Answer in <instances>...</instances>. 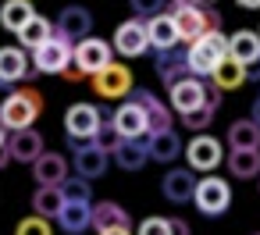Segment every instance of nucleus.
<instances>
[{"mask_svg": "<svg viewBox=\"0 0 260 235\" xmlns=\"http://www.w3.org/2000/svg\"><path fill=\"white\" fill-rule=\"evenodd\" d=\"M96 235H132V228H107V231H96Z\"/></svg>", "mask_w": 260, "mask_h": 235, "instance_id": "37998d69", "label": "nucleus"}, {"mask_svg": "<svg viewBox=\"0 0 260 235\" xmlns=\"http://www.w3.org/2000/svg\"><path fill=\"white\" fill-rule=\"evenodd\" d=\"M128 8H132V15L136 18H153V15H160V11H168V0H128Z\"/></svg>", "mask_w": 260, "mask_h": 235, "instance_id": "c9c22d12", "label": "nucleus"}, {"mask_svg": "<svg viewBox=\"0 0 260 235\" xmlns=\"http://www.w3.org/2000/svg\"><path fill=\"white\" fill-rule=\"evenodd\" d=\"M89 32H93V15H89L86 8L72 4V8H64V11L57 15V36H64L68 43H79V40H86Z\"/></svg>", "mask_w": 260, "mask_h": 235, "instance_id": "a211bd4d", "label": "nucleus"}, {"mask_svg": "<svg viewBox=\"0 0 260 235\" xmlns=\"http://www.w3.org/2000/svg\"><path fill=\"white\" fill-rule=\"evenodd\" d=\"M239 8H246V11H260V0H235Z\"/></svg>", "mask_w": 260, "mask_h": 235, "instance_id": "79ce46f5", "label": "nucleus"}, {"mask_svg": "<svg viewBox=\"0 0 260 235\" xmlns=\"http://www.w3.org/2000/svg\"><path fill=\"white\" fill-rule=\"evenodd\" d=\"M249 118H253V121L260 125V96H256V104H253V114H249Z\"/></svg>", "mask_w": 260, "mask_h": 235, "instance_id": "c03bdc74", "label": "nucleus"}, {"mask_svg": "<svg viewBox=\"0 0 260 235\" xmlns=\"http://www.w3.org/2000/svg\"><path fill=\"white\" fill-rule=\"evenodd\" d=\"M228 150H260V125L253 118H239L228 125Z\"/></svg>", "mask_w": 260, "mask_h": 235, "instance_id": "c85d7f7f", "label": "nucleus"}, {"mask_svg": "<svg viewBox=\"0 0 260 235\" xmlns=\"http://www.w3.org/2000/svg\"><path fill=\"white\" fill-rule=\"evenodd\" d=\"M89 86H93V93L104 96V100H125V96L136 89V79H132V68H128V64L111 61V64H104L100 72L89 75Z\"/></svg>", "mask_w": 260, "mask_h": 235, "instance_id": "20e7f679", "label": "nucleus"}, {"mask_svg": "<svg viewBox=\"0 0 260 235\" xmlns=\"http://www.w3.org/2000/svg\"><path fill=\"white\" fill-rule=\"evenodd\" d=\"M168 235H192V228L182 217H168Z\"/></svg>", "mask_w": 260, "mask_h": 235, "instance_id": "58836bf2", "label": "nucleus"}, {"mask_svg": "<svg viewBox=\"0 0 260 235\" xmlns=\"http://www.w3.org/2000/svg\"><path fill=\"white\" fill-rule=\"evenodd\" d=\"M15 36H18V47L32 54V50H36L40 43H47V40L54 36V25H50L47 18H40V15H32V18H29V22H25V25H22V29H18Z\"/></svg>", "mask_w": 260, "mask_h": 235, "instance_id": "c756f323", "label": "nucleus"}, {"mask_svg": "<svg viewBox=\"0 0 260 235\" xmlns=\"http://www.w3.org/2000/svg\"><path fill=\"white\" fill-rule=\"evenodd\" d=\"M43 114V93L36 86H22V89H11L0 104V125L8 132L15 128H29L36 125V118Z\"/></svg>", "mask_w": 260, "mask_h": 235, "instance_id": "f257e3e1", "label": "nucleus"}, {"mask_svg": "<svg viewBox=\"0 0 260 235\" xmlns=\"http://www.w3.org/2000/svg\"><path fill=\"white\" fill-rule=\"evenodd\" d=\"M32 178L40 182V185H61L64 178H68V160L61 157V153H40L36 160H32Z\"/></svg>", "mask_w": 260, "mask_h": 235, "instance_id": "5701e85b", "label": "nucleus"}, {"mask_svg": "<svg viewBox=\"0 0 260 235\" xmlns=\"http://www.w3.org/2000/svg\"><path fill=\"white\" fill-rule=\"evenodd\" d=\"M100 121H104V114H100L96 104H72L64 111V132L75 136V139H93Z\"/></svg>", "mask_w": 260, "mask_h": 235, "instance_id": "f8f14e48", "label": "nucleus"}, {"mask_svg": "<svg viewBox=\"0 0 260 235\" xmlns=\"http://www.w3.org/2000/svg\"><path fill=\"white\" fill-rule=\"evenodd\" d=\"M207 93H210L207 79H200V75H185V79H178V82L168 89V104H171L175 114H185V111L200 107V104L207 100Z\"/></svg>", "mask_w": 260, "mask_h": 235, "instance_id": "9d476101", "label": "nucleus"}, {"mask_svg": "<svg viewBox=\"0 0 260 235\" xmlns=\"http://www.w3.org/2000/svg\"><path fill=\"white\" fill-rule=\"evenodd\" d=\"M146 153H150V160H157V164H171L175 157H182V139H178V132H175V128H157V132H150V136H146Z\"/></svg>", "mask_w": 260, "mask_h": 235, "instance_id": "aec40b11", "label": "nucleus"}, {"mask_svg": "<svg viewBox=\"0 0 260 235\" xmlns=\"http://www.w3.org/2000/svg\"><path fill=\"white\" fill-rule=\"evenodd\" d=\"M253 235H260V231H253Z\"/></svg>", "mask_w": 260, "mask_h": 235, "instance_id": "09e8293b", "label": "nucleus"}, {"mask_svg": "<svg viewBox=\"0 0 260 235\" xmlns=\"http://www.w3.org/2000/svg\"><path fill=\"white\" fill-rule=\"evenodd\" d=\"M72 47H75V43H68L64 36L54 32L47 43H40V47L32 50V68H36L40 75H61V68L72 64Z\"/></svg>", "mask_w": 260, "mask_h": 235, "instance_id": "6e6552de", "label": "nucleus"}, {"mask_svg": "<svg viewBox=\"0 0 260 235\" xmlns=\"http://www.w3.org/2000/svg\"><path fill=\"white\" fill-rule=\"evenodd\" d=\"M132 235H168V217H146L136 224Z\"/></svg>", "mask_w": 260, "mask_h": 235, "instance_id": "e433bc0d", "label": "nucleus"}, {"mask_svg": "<svg viewBox=\"0 0 260 235\" xmlns=\"http://www.w3.org/2000/svg\"><path fill=\"white\" fill-rule=\"evenodd\" d=\"M61 79H64V82H82V79H86V72H82V68L72 61L68 68H61Z\"/></svg>", "mask_w": 260, "mask_h": 235, "instance_id": "4c0bfd02", "label": "nucleus"}, {"mask_svg": "<svg viewBox=\"0 0 260 235\" xmlns=\"http://www.w3.org/2000/svg\"><path fill=\"white\" fill-rule=\"evenodd\" d=\"M207 4H217V0H207Z\"/></svg>", "mask_w": 260, "mask_h": 235, "instance_id": "de8ad7c7", "label": "nucleus"}, {"mask_svg": "<svg viewBox=\"0 0 260 235\" xmlns=\"http://www.w3.org/2000/svg\"><path fill=\"white\" fill-rule=\"evenodd\" d=\"M171 22H175V29H178V40H182V43H192V40H200L203 32L221 29V11H217L214 4H175Z\"/></svg>", "mask_w": 260, "mask_h": 235, "instance_id": "f03ea898", "label": "nucleus"}, {"mask_svg": "<svg viewBox=\"0 0 260 235\" xmlns=\"http://www.w3.org/2000/svg\"><path fill=\"white\" fill-rule=\"evenodd\" d=\"M89 228H96V231H107V228H132V221H128V210H125L121 203L100 199V203L89 207Z\"/></svg>", "mask_w": 260, "mask_h": 235, "instance_id": "412c9836", "label": "nucleus"}, {"mask_svg": "<svg viewBox=\"0 0 260 235\" xmlns=\"http://www.w3.org/2000/svg\"><path fill=\"white\" fill-rule=\"evenodd\" d=\"M68 150H72V164H75V175H82V178H100L104 171H107V164H111V153L107 150H100L93 139H75V136H68Z\"/></svg>", "mask_w": 260, "mask_h": 235, "instance_id": "423d86ee", "label": "nucleus"}, {"mask_svg": "<svg viewBox=\"0 0 260 235\" xmlns=\"http://www.w3.org/2000/svg\"><path fill=\"white\" fill-rule=\"evenodd\" d=\"M111 157H114V164H118L121 171H139V167H146V160H150L146 139H121V143L111 150Z\"/></svg>", "mask_w": 260, "mask_h": 235, "instance_id": "a878e982", "label": "nucleus"}, {"mask_svg": "<svg viewBox=\"0 0 260 235\" xmlns=\"http://www.w3.org/2000/svg\"><path fill=\"white\" fill-rule=\"evenodd\" d=\"M182 157H185V164L192 167V171H214L221 160H224V146H221V139H214V136H207V132H196L185 146H182Z\"/></svg>", "mask_w": 260, "mask_h": 235, "instance_id": "0eeeda50", "label": "nucleus"}, {"mask_svg": "<svg viewBox=\"0 0 260 235\" xmlns=\"http://www.w3.org/2000/svg\"><path fill=\"white\" fill-rule=\"evenodd\" d=\"M153 72H157V79L164 82V89H171L178 79L192 75L189 64H185V50H182V43H178V47H168V50H153Z\"/></svg>", "mask_w": 260, "mask_h": 235, "instance_id": "ddd939ff", "label": "nucleus"}, {"mask_svg": "<svg viewBox=\"0 0 260 235\" xmlns=\"http://www.w3.org/2000/svg\"><path fill=\"white\" fill-rule=\"evenodd\" d=\"M228 57H235L239 64H253L260 57V32L253 29H239L228 36Z\"/></svg>", "mask_w": 260, "mask_h": 235, "instance_id": "bb28decb", "label": "nucleus"}, {"mask_svg": "<svg viewBox=\"0 0 260 235\" xmlns=\"http://www.w3.org/2000/svg\"><path fill=\"white\" fill-rule=\"evenodd\" d=\"M8 153L15 164H32L40 153H43V136L29 125V128H15L8 136Z\"/></svg>", "mask_w": 260, "mask_h": 235, "instance_id": "f3484780", "label": "nucleus"}, {"mask_svg": "<svg viewBox=\"0 0 260 235\" xmlns=\"http://www.w3.org/2000/svg\"><path fill=\"white\" fill-rule=\"evenodd\" d=\"M61 196H64V199H86V203H93L89 178H82V175H68V178L61 182Z\"/></svg>", "mask_w": 260, "mask_h": 235, "instance_id": "72a5a7b5", "label": "nucleus"}, {"mask_svg": "<svg viewBox=\"0 0 260 235\" xmlns=\"http://www.w3.org/2000/svg\"><path fill=\"white\" fill-rule=\"evenodd\" d=\"M8 164H15V160H11V153H8V143H0V171H4Z\"/></svg>", "mask_w": 260, "mask_h": 235, "instance_id": "a19ab883", "label": "nucleus"}, {"mask_svg": "<svg viewBox=\"0 0 260 235\" xmlns=\"http://www.w3.org/2000/svg\"><path fill=\"white\" fill-rule=\"evenodd\" d=\"M114 50L121 57H143L150 54V36H146V22L143 18H128L114 29Z\"/></svg>", "mask_w": 260, "mask_h": 235, "instance_id": "9b49d317", "label": "nucleus"}, {"mask_svg": "<svg viewBox=\"0 0 260 235\" xmlns=\"http://www.w3.org/2000/svg\"><path fill=\"white\" fill-rule=\"evenodd\" d=\"M192 189H196V171L192 167H168L164 178H160V192L168 203H189L192 199Z\"/></svg>", "mask_w": 260, "mask_h": 235, "instance_id": "dca6fc26", "label": "nucleus"}, {"mask_svg": "<svg viewBox=\"0 0 260 235\" xmlns=\"http://www.w3.org/2000/svg\"><path fill=\"white\" fill-rule=\"evenodd\" d=\"M224 54H228V36H224L221 29H210V32H203L200 40L185 43V64H189V72L200 75V79H210V72L217 68V61H221Z\"/></svg>", "mask_w": 260, "mask_h": 235, "instance_id": "7ed1b4c3", "label": "nucleus"}, {"mask_svg": "<svg viewBox=\"0 0 260 235\" xmlns=\"http://www.w3.org/2000/svg\"><path fill=\"white\" fill-rule=\"evenodd\" d=\"M15 235H54V231H50V217H43V214H29V217L18 221Z\"/></svg>", "mask_w": 260, "mask_h": 235, "instance_id": "f704fd0d", "label": "nucleus"}, {"mask_svg": "<svg viewBox=\"0 0 260 235\" xmlns=\"http://www.w3.org/2000/svg\"><path fill=\"white\" fill-rule=\"evenodd\" d=\"M72 61H75L86 75H93V72H100L104 64L114 61V47H111L107 40H96V36L89 32L86 40H79V43L72 47Z\"/></svg>", "mask_w": 260, "mask_h": 235, "instance_id": "1a4fd4ad", "label": "nucleus"}, {"mask_svg": "<svg viewBox=\"0 0 260 235\" xmlns=\"http://www.w3.org/2000/svg\"><path fill=\"white\" fill-rule=\"evenodd\" d=\"M146 36H150V50H168V47H178L182 43L171 15H164V11L153 15V18H146Z\"/></svg>", "mask_w": 260, "mask_h": 235, "instance_id": "393cba45", "label": "nucleus"}, {"mask_svg": "<svg viewBox=\"0 0 260 235\" xmlns=\"http://www.w3.org/2000/svg\"><path fill=\"white\" fill-rule=\"evenodd\" d=\"M32 15H36L32 0H4V4H0V25L8 32H18Z\"/></svg>", "mask_w": 260, "mask_h": 235, "instance_id": "7c9ffc66", "label": "nucleus"}, {"mask_svg": "<svg viewBox=\"0 0 260 235\" xmlns=\"http://www.w3.org/2000/svg\"><path fill=\"white\" fill-rule=\"evenodd\" d=\"M89 207H93V203H86V199H64L54 221L61 224V231H68V235H82V231L89 228Z\"/></svg>", "mask_w": 260, "mask_h": 235, "instance_id": "b1692460", "label": "nucleus"}, {"mask_svg": "<svg viewBox=\"0 0 260 235\" xmlns=\"http://www.w3.org/2000/svg\"><path fill=\"white\" fill-rule=\"evenodd\" d=\"M210 82H214L221 93H228V89H239V86L246 82V64H239L235 57H228V54H224V57L217 61V68L210 72Z\"/></svg>", "mask_w": 260, "mask_h": 235, "instance_id": "cd10ccee", "label": "nucleus"}, {"mask_svg": "<svg viewBox=\"0 0 260 235\" xmlns=\"http://www.w3.org/2000/svg\"><path fill=\"white\" fill-rule=\"evenodd\" d=\"M36 75L40 72L32 68V61L22 47H0V82L15 86V82H25V79H36Z\"/></svg>", "mask_w": 260, "mask_h": 235, "instance_id": "2eb2a0df", "label": "nucleus"}, {"mask_svg": "<svg viewBox=\"0 0 260 235\" xmlns=\"http://www.w3.org/2000/svg\"><path fill=\"white\" fill-rule=\"evenodd\" d=\"M171 4H207V0H171Z\"/></svg>", "mask_w": 260, "mask_h": 235, "instance_id": "a18cd8bd", "label": "nucleus"}, {"mask_svg": "<svg viewBox=\"0 0 260 235\" xmlns=\"http://www.w3.org/2000/svg\"><path fill=\"white\" fill-rule=\"evenodd\" d=\"M0 143H8V128L4 125H0Z\"/></svg>", "mask_w": 260, "mask_h": 235, "instance_id": "49530a36", "label": "nucleus"}, {"mask_svg": "<svg viewBox=\"0 0 260 235\" xmlns=\"http://www.w3.org/2000/svg\"><path fill=\"white\" fill-rule=\"evenodd\" d=\"M217 107H221V89H217V86H210L207 100H203L200 107H192V111L178 114V121H182V128H189V132H207V128H210V121H214V114H217Z\"/></svg>", "mask_w": 260, "mask_h": 235, "instance_id": "4be33fe9", "label": "nucleus"}, {"mask_svg": "<svg viewBox=\"0 0 260 235\" xmlns=\"http://www.w3.org/2000/svg\"><path fill=\"white\" fill-rule=\"evenodd\" d=\"M111 121H114V128L121 132V139H146V136H150V125H146L143 107H139L136 100H128V96L118 104V111L111 114Z\"/></svg>", "mask_w": 260, "mask_h": 235, "instance_id": "4468645a", "label": "nucleus"}, {"mask_svg": "<svg viewBox=\"0 0 260 235\" xmlns=\"http://www.w3.org/2000/svg\"><path fill=\"white\" fill-rule=\"evenodd\" d=\"M228 171L235 178H256L260 175V150H232L228 153Z\"/></svg>", "mask_w": 260, "mask_h": 235, "instance_id": "2f4dec72", "label": "nucleus"}, {"mask_svg": "<svg viewBox=\"0 0 260 235\" xmlns=\"http://www.w3.org/2000/svg\"><path fill=\"white\" fill-rule=\"evenodd\" d=\"M128 100H136V104L143 107L150 132H157V128H171V104H164V100H160V96H153L150 89H132V93H128Z\"/></svg>", "mask_w": 260, "mask_h": 235, "instance_id": "6ab92c4d", "label": "nucleus"}, {"mask_svg": "<svg viewBox=\"0 0 260 235\" xmlns=\"http://www.w3.org/2000/svg\"><path fill=\"white\" fill-rule=\"evenodd\" d=\"M249 79H253V82H260V57H256L253 64H246V82H249Z\"/></svg>", "mask_w": 260, "mask_h": 235, "instance_id": "ea45409f", "label": "nucleus"}, {"mask_svg": "<svg viewBox=\"0 0 260 235\" xmlns=\"http://www.w3.org/2000/svg\"><path fill=\"white\" fill-rule=\"evenodd\" d=\"M192 203H196V210L200 214H207V217H221L228 207H232V189H228V182L224 178H217V175H203V178H196V189H192Z\"/></svg>", "mask_w": 260, "mask_h": 235, "instance_id": "39448f33", "label": "nucleus"}, {"mask_svg": "<svg viewBox=\"0 0 260 235\" xmlns=\"http://www.w3.org/2000/svg\"><path fill=\"white\" fill-rule=\"evenodd\" d=\"M61 203H64L61 185H40V189L32 192V210H36V214H43V217H50V221L57 217Z\"/></svg>", "mask_w": 260, "mask_h": 235, "instance_id": "473e14b6", "label": "nucleus"}]
</instances>
